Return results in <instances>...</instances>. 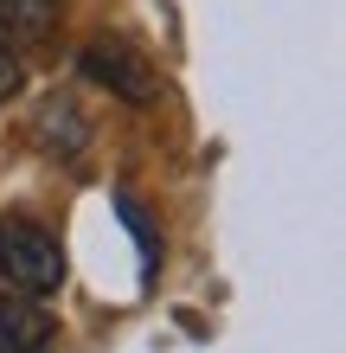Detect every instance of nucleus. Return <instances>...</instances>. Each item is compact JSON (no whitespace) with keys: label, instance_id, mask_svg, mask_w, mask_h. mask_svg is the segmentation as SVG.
Masks as SVG:
<instances>
[{"label":"nucleus","instance_id":"1","mask_svg":"<svg viewBox=\"0 0 346 353\" xmlns=\"http://www.w3.org/2000/svg\"><path fill=\"white\" fill-rule=\"evenodd\" d=\"M0 289H19V296H58L65 289V244L26 212L0 219Z\"/></svg>","mask_w":346,"mask_h":353},{"label":"nucleus","instance_id":"2","mask_svg":"<svg viewBox=\"0 0 346 353\" xmlns=\"http://www.w3.org/2000/svg\"><path fill=\"white\" fill-rule=\"evenodd\" d=\"M77 71H84V84H96V90H109V97H122V103H154L160 97V77H154V65L141 58L129 39H116V32H96L84 52H77Z\"/></svg>","mask_w":346,"mask_h":353},{"label":"nucleus","instance_id":"3","mask_svg":"<svg viewBox=\"0 0 346 353\" xmlns=\"http://www.w3.org/2000/svg\"><path fill=\"white\" fill-rule=\"evenodd\" d=\"M52 347H58V321L32 296L0 289V353H52Z\"/></svg>","mask_w":346,"mask_h":353},{"label":"nucleus","instance_id":"4","mask_svg":"<svg viewBox=\"0 0 346 353\" xmlns=\"http://www.w3.org/2000/svg\"><path fill=\"white\" fill-rule=\"evenodd\" d=\"M39 141H45L52 154H84L90 122H84V110H77V97H45L39 103Z\"/></svg>","mask_w":346,"mask_h":353},{"label":"nucleus","instance_id":"5","mask_svg":"<svg viewBox=\"0 0 346 353\" xmlns=\"http://www.w3.org/2000/svg\"><path fill=\"white\" fill-rule=\"evenodd\" d=\"M58 26V0H0V46H45Z\"/></svg>","mask_w":346,"mask_h":353},{"label":"nucleus","instance_id":"6","mask_svg":"<svg viewBox=\"0 0 346 353\" xmlns=\"http://www.w3.org/2000/svg\"><path fill=\"white\" fill-rule=\"evenodd\" d=\"M19 90H26V58L13 46H0V103H13Z\"/></svg>","mask_w":346,"mask_h":353}]
</instances>
